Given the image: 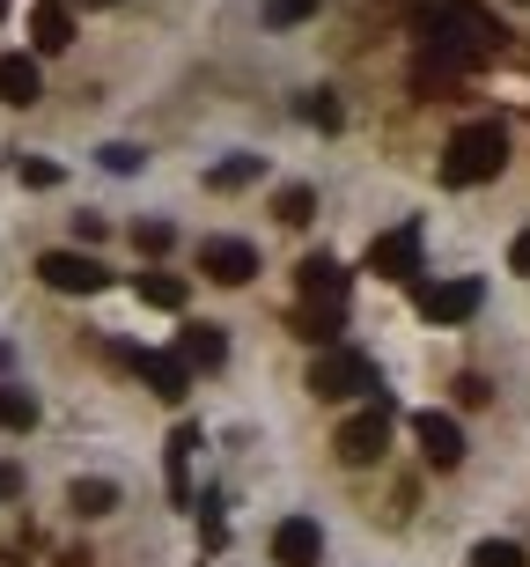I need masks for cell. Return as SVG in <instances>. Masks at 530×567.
Instances as JSON below:
<instances>
[{
  "mask_svg": "<svg viewBox=\"0 0 530 567\" xmlns=\"http://www.w3.org/2000/svg\"><path fill=\"white\" fill-rule=\"evenodd\" d=\"M509 266H516V274L530 280V229H523V236H516V244H509Z\"/></svg>",
  "mask_w": 530,
  "mask_h": 567,
  "instance_id": "cell-28",
  "label": "cell"
},
{
  "mask_svg": "<svg viewBox=\"0 0 530 567\" xmlns=\"http://www.w3.org/2000/svg\"><path fill=\"white\" fill-rule=\"evenodd\" d=\"M251 177H258V155H229V163L214 169V185H221V192H236V185H251Z\"/></svg>",
  "mask_w": 530,
  "mask_h": 567,
  "instance_id": "cell-24",
  "label": "cell"
},
{
  "mask_svg": "<svg viewBox=\"0 0 530 567\" xmlns=\"http://www.w3.org/2000/svg\"><path fill=\"white\" fill-rule=\"evenodd\" d=\"M368 274H376V280H413V274H420V221L376 236V244H368Z\"/></svg>",
  "mask_w": 530,
  "mask_h": 567,
  "instance_id": "cell-7",
  "label": "cell"
},
{
  "mask_svg": "<svg viewBox=\"0 0 530 567\" xmlns=\"http://www.w3.org/2000/svg\"><path fill=\"white\" fill-rule=\"evenodd\" d=\"M15 177L30 192H52V185H60V163H15Z\"/></svg>",
  "mask_w": 530,
  "mask_h": 567,
  "instance_id": "cell-26",
  "label": "cell"
},
{
  "mask_svg": "<svg viewBox=\"0 0 530 567\" xmlns=\"http://www.w3.org/2000/svg\"><path fill=\"white\" fill-rule=\"evenodd\" d=\"M0 427H38V399L15 391V383H0Z\"/></svg>",
  "mask_w": 530,
  "mask_h": 567,
  "instance_id": "cell-18",
  "label": "cell"
},
{
  "mask_svg": "<svg viewBox=\"0 0 530 567\" xmlns=\"http://www.w3.org/2000/svg\"><path fill=\"white\" fill-rule=\"evenodd\" d=\"M383 435H391V399H383V391H368V405H361L354 421L340 427V457L346 464H376L383 457Z\"/></svg>",
  "mask_w": 530,
  "mask_h": 567,
  "instance_id": "cell-4",
  "label": "cell"
},
{
  "mask_svg": "<svg viewBox=\"0 0 530 567\" xmlns=\"http://www.w3.org/2000/svg\"><path fill=\"white\" fill-rule=\"evenodd\" d=\"M0 22H8V0H0Z\"/></svg>",
  "mask_w": 530,
  "mask_h": 567,
  "instance_id": "cell-31",
  "label": "cell"
},
{
  "mask_svg": "<svg viewBox=\"0 0 530 567\" xmlns=\"http://www.w3.org/2000/svg\"><path fill=\"white\" fill-rule=\"evenodd\" d=\"M471 567H530L516 538H487V546H471Z\"/></svg>",
  "mask_w": 530,
  "mask_h": 567,
  "instance_id": "cell-19",
  "label": "cell"
},
{
  "mask_svg": "<svg viewBox=\"0 0 530 567\" xmlns=\"http://www.w3.org/2000/svg\"><path fill=\"white\" fill-rule=\"evenodd\" d=\"M8 486H15V472H8V464H0V494H8Z\"/></svg>",
  "mask_w": 530,
  "mask_h": 567,
  "instance_id": "cell-29",
  "label": "cell"
},
{
  "mask_svg": "<svg viewBox=\"0 0 530 567\" xmlns=\"http://www.w3.org/2000/svg\"><path fill=\"white\" fill-rule=\"evenodd\" d=\"M302 118H310V126H324V133H332V126H340V104H332V96H324V89H310V96H302Z\"/></svg>",
  "mask_w": 530,
  "mask_h": 567,
  "instance_id": "cell-23",
  "label": "cell"
},
{
  "mask_svg": "<svg viewBox=\"0 0 530 567\" xmlns=\"http://www.w3.org/2000/svg\"><path fill=\"white\" fill-rule=\"evenodd\" d=\"M501 163H509V133L493 126V118L457 126L449 147H443V177L449 185H487V177H501Z\"/></svg>",
  "mask_w": 530,
  "mask_h": 567,
  "instance_id": "cell-2",
  "label": "cell"
},
{
  "mask_svg": "<svg viewBox=\"0 0 530 567\" xmlns=\"http://www.w3.org/2000/svg\"><path fill=\"white\" fill-rule=\"evenodd\" d=\"M479 302H487V288L479 280H427L420 288V317L427 324H465V317H479Z\"/></svg>",
  "mask_w": 530,
  "mask_h": 567,
  "instance_id": "cell-5",
  "label": "cell"
},
{
  "mask_svg": "<svg viewBox=\"0 0 530 567\" xmlns=\"http://www.w3.org/2000/svg\"><path fill=\"white\" fill-rule=\"evenodd\" d=\"M177 361H185V369H221V361H229V339H221V324H191V332L177 339Z\"/></svg>",
  "mask_w": 530,
  "mask_h": 567,
  "instance_id": "cell-14",
  "label": "cell"
},
{
  "mask_svg": "<svg viewBox=\"0 0 530 567\" xmlns=\"http://www.w3.org/2000/svg\"><path fill=\"white\" fill-rule=\"evenodd\" d=\"M191 450H199V427H177L170 435V486L185 494V464H191Z\"/></svg>",
  "mask_w": 530,
  "mask_h": 567,
  "instance_id": "cell-21",
  "label": "cell"
},
{
  "mask_svg": "<svg viewBox=\"0 0 530 567\" xmlns=\"http://www.w3.org/2000/svg\"><path fill=\"white\" fill-rule=\"evenodd\" d=\"M82 8H111V0H82Z\"/></svg>",
  "mask_w": 530,
  "mask_h": 567,
  "instance_id": "cell-30",
  "label": "cell"
},
{
  "mask_svg": "<svg viewBox=\"0 0 530 567\" xmlns=\"http://www.w3.org/2000/svg\"><path fill=\"white\" fill-rule=\"evenodd\" d=\"M38 274H44V288H60V295H96V288L111 280L89 251H44V258H38Z\"/></svg>",
  "mask_w": 530,
  "mask_h": 567,
  "instance_id": "cell-8",
  "label": "cell"
},
{
  "mask_svg": "<svg viewBox=\"0 0 530 567\" xmlns=\"http://www.w3.org/2000/svg\"><path fill=\"white\" fill-rule=\"evenodd\" d=\"M30 30H38V52H66V44H74V16H66V0H38Z\"/></svg>",
  "mask_w": 530,
  "mask_h": 567,
  "instance_id": "cell-15",
  "label": "cell"
},
{
  "mask_svg": "<svg viewBox=\"0 0 530 567\" xmlns=\"http://www.w3.org/2000/svg\"><path fill=\"white\" fill-rule=\"evenodd\" d=\"M310 391L318 399H361V391H376V369L354 354V347H324L310 361Z\"/></svg>",
  "mask_w": 530,
  "mask_h": 567,
  "instance_id": "cell-3",
  "label": "cell"
},
{
  "mask_svg": "<svg viewBox=\"0 0 530 567\" xmlns=\"http://www.w3.org/2000/svg\"><path fill=\"white\" fill-rule=\"evenodd\" d=\"M133 288H141L148 310H185V280H177V274H141Z\"/></svg>",
  "mask_w": 530,
  "mask_h": 567,
  "instance_id": "cell-17",
  "label": "cell"
},
{
  "mask_svg": "<svg viewBox=\"0 0 530 567\" xmlns=\"http://www.w3.org/2000/svg\"><path fill=\"white\" fill-rule=\"evenodd\" d=\"M273 560L280 567H318L324 560V530L310 524V516H288V524L273 530Z\"/></svg>",
  "mask_w": 530,
  "mask_h": 567,
  "instance_id": "cell-9",
  "label": "cell"
},
{
  "mask_svg": "<svg viewBox=\"0 0 530 567\" xmlns=\"http://www.w3.org/2000/svg\"><path fill=\"white\" fill-rule=\"evenodd\" d=\"M302 288H310V302H324V324L340 332V302H346V274L332 266V258H310L302 266Z\"/></svg>",
  "mask_w": 530,
  "mask_h": 567,
  "instance_id": "cell-12",
  "label": "cell"
},
{
  "mask_svg": "<svg viewBox=\"0 0 530 567\" xmlns=\"http://www.w3.org/2000/svg\"><path fill=\"white\" fill-rule=\"evenodd\" d=\"M170 221H141V229H133V244H141V251H170Z\"/></svg>",
  "mask_w": 530,
  "mask_h": 567,
  "instance_id": "cell-27",
  "label": "cell"
},
{
  "mask_svg": "<svg viewBox=\"0 0 530 567\" xmlns=\"http://www.w3.org/2000/svg\"><path fill=\"white\" fill-rule=\"evenodd\" d=\"M302 16H318V0H266V22H273V30H288V22H302Z\"/></svg>",
  "mask_w": 530,
  "mask_h": 567,
  "instance_id": "cell-25",
  "label": "cell"
},
{
  "mask_svg": "<svg viewBox=\"0 0 530 567\" xmlns=\"http://www.w3.org/2000/svg\"><path fill=\"white\" fill-rule=\"evenodd\" d=\"M413 435H420V450H427V464H435V472H449V464L465 457V427L449 421V413H420V421H413Z\"/></svg>",
  "mask_w": 530,
  "mask_h": 567,
  "instance_id": "cell-10",
  "label": "cell"
},
{
  "mask_svg": "<svg viewBox=\"0 0 530 567\" xmlns=\"http://www.w3.org/2000/svg\"><path fill=\"white\" fill-rule=\"evenodd\" d=\"M133 369L148 377V391H155V399H170V405L191 391V369H185L177 354H155V347H148V354H133Z\"/></svg>",
  "mask_w": 530,
  "mask_h": 567,
  "instance_id": "cell-11",
  "label": "cell"
},
{
  "mask_svg": "<svg viewBox=\"0 0 530 567\" xmlns=\"http://www.w3.org/2000/svg\"><path fill=\"white\" fill-rule=\"evenodd\" d=\"M38 96H44V74H38V60H22V52H8V60H0V104L30 111Z\"/></svg>",
  "mask_w": 530,
  "mask_h": 567,
  "instance_id": "cell-13",
  "label": "cell"
},
{
  "mask_svg": "<svg viewBox=\"0 0 530 567\" xmlns=\"http://www.w3.org/2000/svg\"><path fill=\"white\" fill-rule=\"evenodd\" d=\"M420 38H427V52H435V74H457V66H471L501 30H493L471 0H449V8H427L420 16Z\"/></svg>",
  "mask_w": 530,
  "mask_h": 567,
  "instance_id": "cell-1",
  "label": "cell"
},
{
  "mask_svg": "<svg viewBox=\"0 0 530 567\" xmlns=\"http://www.w3.org/2000/svg\"><path fill=\"white\" fill-rule=\"evenodd\" d=\"M310 207H318V192H310V185H288V192L273 199V214H280V221H310Z\"/></svg>",
  "mask_w": 530,
  "mask_h": 567,
  "instance_id": "cell-22",
  "label": "cell"
},
{
  "mask_svg": "<svg viewBox=\"0 0 530 567\" xmlns=\"http://www.w3.org/2000/svg\"><path fill=\"white\" fill-rule=\"evenodd\" d=\"M66 502H74V516H104V508H118V486L111 480H74Z\"/></svg>",
  "mask_w": 530,
  "mask_h": 567,
  "instance_id": "cell-16",
  "label": "cell"
},
{
  "mask_svg": "<svg viewBox=\"0 0 530 567\" xmlns=\"http://www.w3.org/2000/svg\"><path fill=\"white\" fill-rule=\"evenodd\" d=\"M96 155H104L111 177H133V169L148 163V147H133V141H111V147H96Z\"/></svg>",
  "mask_w": 530,
  "mask_h": 567,
  "instance_id": "cell-20",
  "label": "cell"
},
{
  "mask_svg": "<svg viewBox=\"0 0 530 567\" xmlns=\"http://www.w3.org/2000/svg\"><path fill=\"white\" fill-rule=\"evenodd\" d=\"M199 274L221 280V288H243V280L258 274V244H243V236H207V244H199Z\"/></svg>",
  "mask_w": 530,
  "mask_h": 567,
  "instance_id": "cell-6",
  "label": "cell"
}]
</instances>
